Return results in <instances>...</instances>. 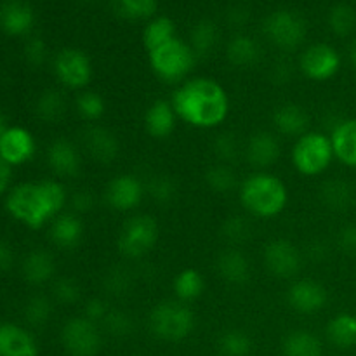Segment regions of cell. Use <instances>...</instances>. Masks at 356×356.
<instances>
[{
	"mask_svg": "<svg viewBox=\"0 0 356 356\" xmlns=\"http://www.w3.org/2000/svg\"><path fill=\"white\" fill-rule=\"evenodd\" d=\"M170 103L181 120L198 129L218 127L229 111L225 87L207 76H197L181 83Z\"/></svg>",
	"mask_w": 356,
	"mask_h": 356,
	"instance_id": "cell-1",
	"label": "cell"
},
{
	"mask_svg": "<svg viewBox=\"0 0 356 356\" xmlns=\"http://www.w3.org/2000/svg\"><path fill=\"white\" fill-rule=\"evenodd\" d=\"M68 195L58 181L23 183L7 193L6 209L16 221L38 229L65 209Z\"/></svg>",
	"mask_w": 356,
	"mask_h": 356,
	"instance_id": "cell-2",
	"label": "cell"
},
{
	"mask_svg": "<svg viewBox=\"0 0 356 356\" xmlns=\"http://www.w3.org/2000/svg\"><path fill=\"white\" fill-rule=\"evenodd\" d=\"M287 188L280 177L270 172H254L240 184V202L256 218H275L285 209Z\"/></svg>",
	"mask_w": 356,
	"mask_h": 356,
	"instance_id": "cell-3",
	"label": "cell"
},
{
	"mask_svg": "<svg viewBox=\"0 0 356 356\" xmlns=\"http://www.w3.org/2000/svg\"><path fill=\"white\" fill-rule=\"evenodd\" d=\"M148 58L153 73L167 83L183 82L197 63L191 45L177 37L148 52Z\"/></svg>",
	"mask_w": 356,
	"mask_h": 356,
	"instance_id": "cell-4",
	"label": "cell"
},
{
	"mask_svg": "<svg viewBox=\"0 0 356 356\" xmlns=\"http://www.w3.org/2000/svg\"><path fill=\"white\" fill-rule=\"evenodd\" d=\"M149 330L153 336L167 343H179L191 336L195 329V315L184 302L163 301L149 313Z\"/></svg>",
	"mask_w": 356,
	"mask_h": 356,
	"instance_id": "cell-5",
	"label": "cell"
},
{
	"mask_svg": "<svg viewBox=\"0 0 356 356\" xmlns=\"http://www.w3.org/2000/svg\"><path fill=\"white\" fill-rule=\"evenodd\" d=\"M332 159V141L322 132H306L296 141L292 149V162L302 176H318L325 172Z\"/></svg>",
	"mask_w": 356,
	"mask_h": 356,
	"instance_id": "cell-6",
	"label": "cell"
},
{
	"mask_svg": "<svg viewBox=\"0 0 356 356\" xmlns=\"http://www.w3.org/2000/svg\"><path fill=\"white\" fill-rule=\"evenodd\" d=\"M159 233L160 229L155 218L148 214L134 216L122 226L117 240L118 250L127 259H139L153 250L159 240Z\"/></svg>",
	"mask_w": 356,
	"mask_h": 356,
	"instance_id": "cell-7",
	"label": "cell"
},
{
	"mask_svg": "<svg viewBox=\"0 0 356 356\" xmlns=\"http://www.w3.org/2000/svg\"><path fill=\"white\" fill-rule=\"evenodd\" d=\"M263 31L268 40L282 51H294L305 42L308 26L301 14L280 9L268 14L263 23Z\"/></svg>",
	"mask_w": 356,
	"mask_h": 356,
	"instance_id": "cell-8",
	"label": "cell"
},
{
	"mask_svg": "<svg viewBox=\"0 0 356 356\" xmlns=\"http://www.w3.org/2000/svg\"><path fill=\"white\" fill-rule=\"evenodd\" d=\"M61 343L66 353L72 356H96L103 344V337L97 323L86 316H75L63 327Z\"/></svg>",
	"mask_w": 356,
	"mask_h": 356,
	"instance_id": "cell-9",
	"label": "cell"
},
{
	"mask_svg": "<svg viewBox=\"0 0 356 356\" xmlns=\"http://www.w3.org/2000/svg\"><path fill=\"white\" fill-rule=\"evenodd\" d=\"M54 73L63 86L70 89H83L92 80V63L80 49L66 47L56 54Z\"/></svg>",
	"mask_w": 356,
	"mask_h": 356,
	"instance_id": "cell-10",
	"label": "cell"
},
{
	"mask_svg": "<svg viewBox=\"0 0 356 356\" xmlns=\"http://www.w3.org/2000/svg\"><path fill=\"white\" fill-rule=\"evenodd\" d=\"M299 68L306 79L313 82H327L334 79L341 68V56L332 45L313 44L306 49L299 59Z\"/></svg>",
	"mask_w": 356,
	"mask_h": 356,
	"instance_id": "cell-11",
	"label": "cell"
},
{
	"mask_svg": "<svg viewBox=\"0 0 356 356\" xmlns=\"http://www.w3.org/2000/svg\"><path fill=\"white\" fill-rule=\"evenodd\" d=\"M263 259L268 271L282 280L294 278L302 266V256L299 249L285 238L271 240L270 243H266Z\"/></svg>",
	"mask_w": 356,
	"mask_h": 356,
	"instance_id": "cell-12",
	"label": "cell"
},
{
	"mask_svg": "<svg viewBox=\"0 0 356 356\" xmlns=\"http://www.w3.org/2000/svg\"><path fill=\"white\" fill-rule=\"evenodd\" d=\"M145 193L146 188L139 177L132 176V174H120L108 183L104 198L115 211L129 212L134 211L141 204Z\"/></svg>",
	"mask_w": 356,
	"mask_h": 356,
	"instance_id": "cell-13",
	"label": "cell"
},
{
	"mask_svg": "<svg viewBox=\"0 0 356 356\" xmlns=\"http://www.w3.org/2000/svg\"><path fill=\"white\" fill-rule=\"evenodd\" d=\"M35 138L30 131L23 127H7L0 136V159L6 160L10 167L23 165L30 162L35 155Z\"/></svg>",
	"mask_w": 356,
	"mask_h": 356,
	"instance_id": "cell-14",
	"label": "cell"
},
{
	"mask_svg": "<svg viewBox=\"0 0 356 356\" xmlns=\"http://www.w3.org/2000/svg\"><path fill=\"white\" fill-rule=\"evenodd\" d=\"M327 289L322 284L309 278L294 282L287 292V302L292 309L302 315H312V313L320 312L327 305Z\"/></svg>",
	"mask_w": 356,
	"mask_h": 356,
	"instance_id": "cell-15",
	"label": "cell"
},
{
	"mask_svg": "<svg viewBox=\"0 0 356 356\" xmlns=\"http://www.w3.org/2000/svg\"><path fill=\"white\" fill-rule=\"evenodd\" d=\"M35 24V13L24 0H3L0 6V28L9 37H23Z\"/></svg>",
	"mask_w": 356,
	"mask_h": 356,
	"instance_id": "cell-16",
	"label": "cell"
},
{
	"mask_svg": "<svg viewBox=\"0 0 356 356\" xmlns=\"http://www.w3.org/2000/svg\"><path fill=\"white\" fill-rule=\"evenodd\" d=\"M245 156L256 169H270L280 159V143L273 132L257 131L250 134L245 146Z\"/></svg>",
	"mask_w": 356,
	"mask_h": 356,
	"instance_id": "cell-17",
	"label": "cell"
},
{
	"mask_svg": "<svg viewBox=\"0 0 356 356\" xmlns=\"http://www.w3.org/2000/svg\"><path fill=\"white\" fill-rule=\"evenodd\" d=\"M83 145L89 155L103 165L113 162L120 153V143L117 136L101 125H90L89 129H86Z\"/></svg>",
	"mask_w": 356,
	"mask_h": 356,
	"instance_id": "cell-18",
	"label": "cell"
},
{
	"mask_svg": "<svg viewBox=\"0 0 356 356\" xmlns=\"http://www.w3.org/2000/svg\"><path fill=\"white\" fill-rule=\"evenodd\" d=\"M47 163L52 172L63 177L79 176L80 153L72 141L59 138L52 141L47 148Z\"/></svg>",
	"mask_w": 356,
	"mask_h": 356,
	"instance_id": "cell-19",
	"label": "cell"
},
{
	"mask_svg": "<svg viewBox=\"0 0 356 356\" xmlns=\"http://www.w3.org/2000/svg\"><path fill=\"white\" fill-rule=\"evenodd\" d=\"M0 356H38L35 337L14 323H0Z\"/></svg>",
	"mask_w": 356,
	"mask_h": 356,
	"instance_id": "cell-20",
	"label": "cell"
},
{
	"mask_svg": "<svg viewBox=\"0 0 356 356\" xmlns=\"http://www.w3.org/2000/svg\"><path fill=\"white\" fill-rule=\"evenodd\" d=\"M177 113L172 103L165 99H156L148 106L145 113V129L152 138L167 139L176 129Z\"/></svg>",
	"mask_w": 356,
	"mask_h": 356,
	"instance_id": "cell-21",
	"label": "cell"
},
{
	"mask_svg": "<svg viewBox=\"0 0 356 356\" xmlns=\"http://www.w3.org/2000/svg\"><path fill=\"white\" fill-rule=\"evenodd\" d=\"M273 125L282 136L299 139L301 136H305L308 132L309 115L299 104L285 103L275 110Z\"/></svg>",
	"mask_w": 356,
	"mask_h": 356,
	"instance_id": "cell-22",
	"label": "cell"
},
{
	"mask_svg": "<svg viewBox=\"0 0 356 356\" xmlns=\"http://www.w3.org/2000/svg\"><path fill=\"white\" fill-rule=\"evenodd\" d=\"M49 235L59 249H73L80 243L83 235V225L80 218L72 212H61L51 222Z\"/></svg>",
	"mask_w": 356,
	"mask_h": 356,
	"instance_id": "cell-23",
	"label": "cell"
},
{
	"mask_svg": "<svg viewBox=\"0 0 356 356\" xmlns=\"http://www.w3.org/2000/svg\"><path fill=\"white\" fill-rule=\"evenodd\" d=\"M219 277L232 285H243L250 278V263L238 249L222 250L216 261Z\"/></svg>",
	"mask_w": 356,
	"mask_h": 356,
	"instance_id": "cell-24",
	"label": "cell"
},
{
	"mask_svg": "<svg viewBox=\"0 0 356 356\" xmlns=\"http://www.w3.org/2000/svg\"><path fill=\"white\" fill-rule=\"evenodd\" d=\"M21 271H23V277L28 284L44 285L54 277L56 264L51 254L45 252V250L35 249L23 259Z\"/></svg>",
	"mask_w": 356,
	"mask_h": 356,
	"instance_id": "cell-25",
	"label": "cell"
},
{
	"mask_svg": "<svg viewBox=\"0 0 356 356\" xmlns=\"http://www.w3.org/2000/svg\"><path fill=\"white\" fill-rule=\"evenodd\" d=\"M330 141L334 156H337L348 167H356V118L341 122L334 129Z\"/></svg>",
	"mask_w": 356,
	"mask_h": 356,
	"instance_id": "cell-26",
	"label": "cell"
},
{
	"mask_svg": "<svg viewBox=\"0 0 356 356\" xmlns=\"http://www.w3.org/2000/svg\"><path fill=\"white\" fill-rule=\"evenodd\" d=\"M226 58L236 68H250L261 59V47L249 35H235L226 45Z\"/></svg>",
	"mask_w": 356,
	"mask_h": 356,
	"instance_id": "cell-27",
	"label": "cell"
},
{
	"mask_svg": "<svg viewBox=\"0 0 356 356\" xmlns=\"http://www.w3.org/2000/svg\"><path fill=\"white\" fill-rule=\"evenodd\" d=\"M327 339L339 350L356 346V315L339 313L327 323Z\"/></svg>",
	"mask_w": 356,
	"mask_h": 356,
	"instance_id": "cell-28",
	"label": "cell"
},
{
	"mask_svg": "<svg viewBox=\"0 0 356 356\" xmlns=\"http://www.w3.org/2000/svg\"><path fill=\"white\" fill-rule=\"evenodd\" d=\"M284 356H322V341L309 330H292L282 343Z\"/></svg>",
	"mask_w": 356,
	"mask_h": 356,
	"instance_id": "cell-29",
	"label": "cell"
},
{
	"mask_svg": "<svg viewBox=\"0 0 356 356\" xmlns=\"http://www.w3.org/2000/svg\"><path fill=\"white\" fill-rule=\"evenodd\" d=\"M219 37H221V33H219V28L214 21L200 19L191 28L188 44L191 45L197 58H205V56H211L214 49L218 47Z\"/></svg>",
	"mask_w": 356,
	"mask_h": 356,
	"instance_id": "cell-30",
	"label": "cell"
},
{
	"mask_svg": "<svg viewBox=\"0 0 356 356\" xmlns=\"http://www.w3.org/2000/svg\"><path fill=\"white\" fill-rule=\"evenodd\" d=\"M172 289L176 292L177 301L181 302H191L197 301L205 291V280L202 273L193 268H186V270L179 271L174 277Z\"/></svg>",
	"mask_w": 356,
	"mask_h": 356,
	"instance_id": "cell-31",
	"label": "cell"
},
{
	"mask_svg": "<svg viewBox=\"0 0 356 356\" xmlns=\"http://www.w3.org/2000/svg\"><path fill=\"white\" fill-rule=\"evenodd\" d=\"M172 38H176V24L167 16L152 17L143 31V44L148 52L155 51L156 47L167 44Z\"/></svg>",
	"mask_w": 356,
	"mask_h": 356,
	"instance_id": "cell-32",
	"label": "cell"
},
{
	"mask_svg": "<svg viewBox=\"0 0 356 356\" xmlns=\"http://www.w3.org/2000/svg\"><path fill=\"white\" fill-rule=\"evenodd\" d=\"M66 110H68V103H66L65 96L59 90L49 89L38 96L37 104H35V111H37L38 118L49 124H58L65 118Z\"/></svg>",
	"mask_w": 356,
	"mask_h": 356,
	"instance_id": "cell-33",
	"label": "cell"
},
{
	"mask_svg": "<svg viewBox=\"0 0 356 356\" xmlns=\"http://www.w3.org/2000/svg\"><path fill=\"white\" fill-rule=\"evenodd\" d=\"M322 200L323 204L334 211H346L353 202V190L346 181L332 179L322 186Z\"/></svg>",
	"mask_w": 356,
	"mask_h": 356,
	"instance_id": "cell-34",
	"label": "cell"
},
{
	"mask_svg": "<svg viewBox=\"0 0 356 356\" xmlns=\"http://www.w3.org/2000/svg\"><path fill=\"white\" fill-rule=\"evenodd\" d=\"M205 183L209 184L212 191L216 193L228 195L232 193L233 190L238 184V177H236V172L228 165V163H214L207 169L205 172Z\"/></svg>",
	"mask_w": 356,
	"mask_h": 356,
	"instance_id": "cell-35",
	"label": "cell"
},
{
	"mask_svg": "<svg viewBox=\"0 0 356 356\" xmlns=\"http://www.w3.org/2000/svg\"><path fill=\"white\" fill-rule=\"evenodd\" d=\"M252 339L240 329L226 330L219 336L218 348L222 356H249L252 351Z\"/></svg>",
	"mask_w": 356,
	"mask_h": 356,
	"instance_id": "cell-36",
	"label": "cell"
},
{
	"mask_svg": "<svg viewBox=\"0 0 356 356\" xmlns=\"http://www.w3.org/2000/svg\"><path fill=\"white\" fill-rule=\"evenodd\" d=\"M115 13L129 21L152 19L156 13V0H113Z\"/></svg>",
	"mask_w": 356,
	"mask_h": 356,
	"instance_id": "cell-37",
	"label": "cell"
},
{
	"mask_svg": "<svg viewBox=\"0 0 356 356\" xmlns=\"http://www.w3.org/2000/svg\"><path fill=\"white\" fill-rule=\"evenodd\" d=\"M329 28L337 37H350L356 30V10L348 3H336L327 16Z\"/></svg>",
	"mask_w": 356,
	"mask_h": 356,
	"instance_id": "cell-38",
	"label": "cell"
},
{
	"mask_svg": "<svg viewBox=\"0 0 356 356\" xmlns=\"http://www.w3.org/2000/svg\"><path fill=\"white\" fill-rule=\"evenodd\" d=\"M75 108L80 117L87 122H97L106 111L103 96L94 90H82L75 99Z\"/></svg>",
	"mask_w": 356,
	"mask_h": 356,
	"instance_id": "cell-39",
	"label": "cell"
},
{
	"mask_svg": "<svg viewBox=\"0 0 356 356\" xmlns=\"http://www.w3.org/2000/svg\"><path fill=\"white\" fill-rule=\"evenodd\" d=\"M52 302L45 296H33L24 306V318L30 325L42 327L51 320Z\"/></svg>",
	"mask_w": 356,
	"mask_h": 356,
	"instance_id": "cell-40",
	"label": "cell"
},
{
	"mask_svg": "<svg viewBox=\"0 0 356 356\" xmlns=\"http://www.w3.org/2000/svg\"><path fill=\"white\" fill-rule=\"evenodd\" d=\"M221 235L228 240L229 243L247 242L252 236V226H250L249 219L242 218V216H232V218L225 219L221 226Z\"/></svg>",
	"mask_w": 356,
	"mask_h": 356,
	"instance_id": "cell-41",
	"label": "cell"
},
{
	"mask_svg": "<svg viewBox=\"0 0 356 356\" xmlns=\"http://www.w3.org/2000/svg\"><path fill=\"white\" fill-rule=\"evenodd\" d=\"M146 193L152 195V198L159 204H169L176 197V183L165 174H156L149 177L146 184Z\"/></svg>",
	"mask_w": 356,
	"mask_h": 356,
	"instance_id": "cell-42",
	"label": "cell"
},
{
	"mask_svg": "<svg viewBox=\"0 0 356 356\" xmlns=\"http://www.w3.org/2000/svg\"><path fill=\"white\" fill-rule=\"evenodd\" d=\"M52 294H54L56 301L61 302V305H76L82 299V289H80L76 280L63 277L54 282V285H52Z\"/></svg>",
	"mask_w": 356,
	"mask_h": 356,
	"instance_id": "cell-43",
	"label": "cell"
},
{
	"mask_svg": "<svg viewBox=\"0 0 356 356\" xmlns=\"http://www.w3.org/2000/svg\"><path fill=\"white\" fill-rule=\"evenodd\" d=\"M214 155L221 160V163H229L240 155V143L233 132H222L216 138L214 145Z\"/></svg>",
	"mask_w": 356,
	"mask_h": 356,
	"instance_id": "cell-44",
	"label": "cell"
},
{
	"mask_svg": "<svg viewBox=\"0 0 356 356\" xmlns=\"http://www.w3.org/2000/svg\"><path fill=\"white\" fill-rule=\"evenodd\" d=\"M103 329L108 334L115 337H124L129 336L132 330V320L127 313L120 312V309H110L108 315L104 316V320L101 322Z\"/></svg>",
	"mask_w": 356,
	"mask_h": 356,
	"instance_id": "cell-45",
	"label": "cell"
},
{
	"mask_svg": "<svg viewBox=\"0 0 356 356\" xmlns=\"http://www.w3.org/2000/svg\"><path fill=\"white\" fill-rule=\"evenodd\" d=\"M24 59L31 66H42L47 59V45L42 38L33 37L24 44Z\"/></svg>",
	"mask_w": 356,
	"mask_h": 356,
	"instance_id": "cell-46",
	"label": "cell"
},
{
	"mask_svg": "<svg viewBox=\"0 0 356 356\" xmlns=\"http://www.w3.org/2000/svg\"><path fill=\"white\" fill-rule=\"evenodd\" d=\"M337 243H339V249L343 250L348 256H356V226H346L339 232V238H337Z\"/></svg>",
	"mask_w": 356,
	"mask_h": 356,
	"instance_id": "cell-47",
	"label": "cell"
},
{
	"mask_svg": "<svg viewBox=\"0 0 356 356\" xmlns=\"http://www.w3.org/2000/svg\"><path fill=\"white\" fill-rule=\"evenodd\" d=\"M108 312H110V308H108V305L104 301H101V299H90V301H87L86 305V318L92 320L94 323H101L104 320V316L108 315Z\"/></svg>",
	"mask_w": 356,
	"mask_h": 356,
	"instance_id": "cell-48",
	"label": "cell"
},
{
	"mask_svg": "<svg viewBox=\"0 0 356 356\" xmlns=\"http://www.w3.org/2000/svg\"><path fill=\"white\" fill-rule=\"evenodd\" d=\"M106 284H108V289H110L113 294L122 296L124 292H127L129 289V275L122 270L111 271L106 278Z\"/></svg>",
	"mask_w": 356,
	"mask_h": 356,
	"instance_id": "cell-49",
	"label": "cell"
},
{
	"mask_svg": "<svg viewBox=\"0 0 356 356\" xmlns=\"http://www.w3.org/2000/svg\"><path fill=\"white\" fill-rule=\"evenodd\" d=\"M73 207H75L76 212H87L90 211L94 204V197L90 195V191H76L75 197L72 200Z\"/></svg>",
	"mask_w": 356,
	"mask_h": 356,
	"instance_id": "cell-50",
	"label": "cell"
},
{
	"mask_svg": "<svg viewBox=\"0 0 356 356\" xmlns=\"http://www.w3.org/2000/svg\"><path fill=\"white\" fill-rule=\"evenodd\" d=\"M13 261H14L13 249H10L9 243L3 242V240L0 238V273L9 270V268L13 266Z\"/></svg>",
	"mask_w": 356,
	"mask_h": 356,
	"instance_id": "cell-51",
	"label": "cell"
},
{
	"mask_svg": "<svg viewBox=\"0 0 356 356\" xmlns=\"http://www.w3.org/2000/svg\"><path fill=\"white\" fill-rule=\"evenodd\" d=\"M10 179H13V167L6 160L0 159V195L9 190Z\"/></svg>",
	"mask_w": 356,
	"mask_h": 356,
	"instance_id": "cell-52",
	"label": "cell"
},
{
	"mask_svg": "<svg viewBox=\"0 0 356 356\" xmlns=\"http://www.w3.org/2000/svg\"><path fill=\"white\" fill-rule=\"evenodd\" d=\"M249 17H250L249 10L243 9V7H240V6L233 7V9L228 13L229 23H233V24H243L247 19H249Z\"/></svg>",
	"mask_w": 356,
	"mask_h": 356,
	"instance_id": "cell-53",
	"label": "cell"
},
{
	"mask_svg": "<svg viewBox=\"0 0 356 356\" xmlns=\"http://www.w3.org/2000/svg\"><path fill=\"white\" fill-rule=\"evenodd\" d=\"M350 63H351V66L356 70V38L351 42V45H350Z\"/></svg>",
	"mask_w": 356,
	"mask_h": 356,
	"instance_id": "cell-54",
	"label": "cell"
},
{
	"mask_svg": "<svg viewBox=\"0 0 356 356\" xmlns=\"http://www.w3.org/2000/svg\"><path fill=\"white\" fill-rule=\"evenodd\" d=\"M6 129H7V122H6V117H3V115L0 113V136H2L3 132H6Z\"/></svg>",
	"mask_w": 356,
	"mask_h": 356,
	"instance_id": "cell-55",
	"label": "cell"
},
{
	"mask_svg": "<svg viewBox=\"0 0 356 356\" xmlns=\"http://www.w3.org/2000/svg\"><path fill=\"white\" fill-rule=\"evenodd\" d=\"M82 2H87V3H89V2H94V0H82Z\"/></svg>",
	"mask_w": 356,
	"mask_h": 356,
	"instance_id": "cell-56",
	"label": "cell"
}]
</instances>
